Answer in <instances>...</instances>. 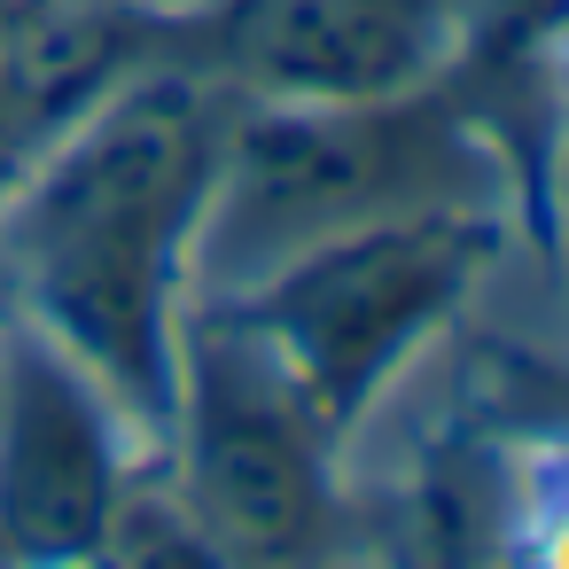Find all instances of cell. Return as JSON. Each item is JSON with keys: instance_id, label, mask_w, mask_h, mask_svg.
<instances>
[{"instance_id": "cell-1", "label": "cell", "mask_w": 569, "mask_h": 569, "mask_svg": "<svg viewBox=\"0 0 569 569\" xmlns=\"http://www.w3.org/2000/svg\"><path fill=\"white\" fill-rule=\"evenodd\" d=\"M227 118L234 102L157 48L0 180V312L63 343L149 437L172 406Z\"/></svg>"}, {"instance_id": "cell-2", "label": "cell", "mask_w": 569, "mask_h": 569, "mask_svg": "<svg viewBox=\"0 0 569 569\" xmlns=\"http://www.w3.org/2000/svg\"><path fill=\"white\" fill-rule=\"evenodd\" d=\"M421 211H507L538 234L530 164L460 71L390 102H234L196 227V297H242L305 250Z\"/></svg>"}, {"instance_id": "cell-3", "label": "cell", "mask_w": 569, "mask_h": 569, "mask_svg": "<svg viewBox=\"0 0 569 569\" xmlns=\"http://www.w3.org/2000/svg\"><path fill=\"white\" fill-rule=\"evenodd\" d=\"M522 250H538V234L507 211H421L305 250L258 289L203 305H234L312 398V413L351 445L375 406L468 328Z\"/></svg>"}, {"instance_id": "cell-4", "label": "cell", "mask_w": 569, "mask_h": 569, "mask_svg": "<svg viewBox=\"0 0 569 569\" xmlns=\"http://www.w3.org/2000/svg\"><path fill=\"white\" fill-rule=\"evenodd\" d=\"M157 468L234 569H312L351 546L343 437L234 305H188Z\"/></svg>"}, {"instance_id": "cell-5", "label": "cell", "mask_w": 569, "mask_h": 569, "mask_svg": "<svg viewBox=\"0 0 569 569\" xmlns=\"http://www.w3.org/2000/svg\"><path fill=\"white\" fill-rule=\"evenodd\" d=\"M343 483L375 569H522V429L468 390L460 336L343 445Z\"/></svg>"}, {"instance_id": "cell-6", "label": "cell", "mask_w": 569, "mask_h": 569, "mask_svg": "<svg viewBox=\"0 0 569 569\" xmlns=\"http://www.w3.org/2000/svg\"><path fill=\"white\" fill-rule=\"evenodd\" d=\"M157 48L227 102H390L468 56V0H203Z\"/></svg>"}, {"instance_id": "cell-7", "label": "cell", "mask_w": 569, "mask_h": 569, "mask_svg": "<svg viewBox=\"0 0 569 569\" xmlns=\"http://www.w3.org/2000/svg\"><path fill=\"white\" fill-rule=\"evenodd\" d=\"M157 437L32 320L0 312V546L79 569Z\"/></svg>"}, {"instance_id": "cell-8", "label": "cell", "mask_w": 569, "mask_h": 569, "mask_svg": "<svg viewBox=\"0 0 569 569\" xmlns=\"http://www.w3.org/2000/svg\"><path fill=\"white\" fill-rule=\"evenodd\" d=\"M87 569H234V553L196 522V507L172 491V476L157 468V452L133 468V483L118 491Z\"/></svg>"}, {"instance_id": "cell-9", "label": "cell", "mask_w": 569, "mask_h": 569, "mask_svg": "<svg viewBox=\"0 0 569 569\" xmlns=\"http://www.w3.org/2000/svg\"><path fill=\"white\" fill-rule=\"evenodd\" d=\"M507 133L530 164V196H538V242L569 258V17L553 24V40L538 48V63L522 71V87L507 94Z\"/></svg>"}, {"instance_id": "cell-10", "label": "cell", "mask_w": 569, "mask_h": 569, "mask_svg": "<svg viewBox=\"0 0 569 569\" xmlns=\"http://www.w3.org/2000/svg\"><path fill=\"white\" fill-rule=\"evenodd\" d=\"M522 491L538 507H569V421L522 429Z\"/></svg>"}, {"instance_id": "cell-11", "label": "cell", "mask_w": 569, "mask_h": 569, "mask_svg": "<svg viewBox=\"0 0 569 569\" xmlns=\"http://www.w3.org/2000/svg\"><path fill=\"white\" fill-rule=\"evenodd\" d=\"M522 569H569V507H538L530 499V515H522Z\"/></svg>"}, {"instance_id": "cell-12", "label": "cell", "mask_w": 569, "mask_h": 569, "mask_svg": "<svg viewBox=\"0 0 569 569\" xmlns=\"http://www.w3.org/2000/svg\"><path fill=\"white\" fill-rule=\"evenodd\" d=\"M102 9H126V17H141V24H180V17L203 9V0H102Z\"/></svg>"}, {"instance_id": "cell-13", "label": "cell", "mask_w": 569, "mask_h": 569, "mask_svg": "<svg viewBox=\"0 0 569 569\" xmlns=\"http://www.w3.org/2000/svg\"><path fill=\"white\" fill-rule=\"evenodd\" d=\"M312 569H375V561H367V553H359V546H336V553H320V561H312Z\"/></svg>"}, {"instance_id": "cell-14", "label": "cell", "mask_w": 569, "mask_h": 569, "mask_svg": "<svg viewBox=\"0 0 569 569\" xmlns=\"http://www.w3.org/2000/svg\"><path fill=\"white\" fill-rule=\"evenodd\" d=\"M0 569H24V561H17V553H9V546H0Z\"/></svg>"}, {"instance_id": "cell-15", "label": "cell", "mask_w": 569, "mask_h": 569, "mask_svg": "<svg viewBox=\"0 0 569 569\" xmlns=\"http://www.w3.org/2000/svg\"><path fill=\"white\" fill-rule=\"evenodd\" d=\"M79 569H87V561H79Z\"/></svg>"}]
</instances>
